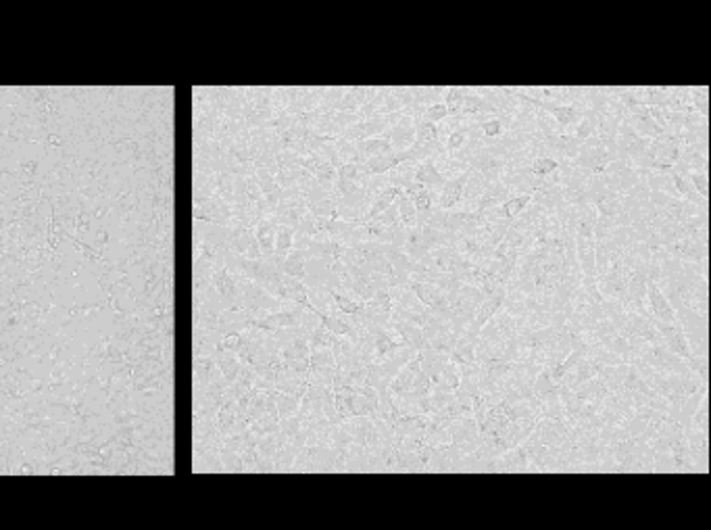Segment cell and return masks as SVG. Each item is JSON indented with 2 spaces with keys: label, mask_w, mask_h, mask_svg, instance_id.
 <instances>
[{
  "label": "cell",
  "mask_w": 711,
  "mask_h": 530,
  "mask_svg": "<svg viewBox=\"0 0 711 530\" xmlns=\"http://www.w3.org/2000/svg\"><path fill=\"white\" fill-rule=\"evenodd\" d=\"M615 159H618V155L609 153L597 136H590V138H586L580 144L578 155L572 159V165L586 169L590 173H601L603 169L607 168L611 161H615Z\"/></svg>",
  "instance_id": "obj_1"
},
{
  "label": "cell",
  "mask_w": 711,
  "mask_h": 530,
  "mask_svg": "<svg viewBox=\"0 0 711 530\" xmlns=\"http://www.w3.org/2000/svg\"><path fill=\"white\" fill-rule=\"evenodd\" d=\"M390 326H392V330H394L397 335L403 338V342L409 345V347H413L415 351H421V349L428 347V340H426L424 330H421L419 326L409 324V322H390Z\"/></svg>",
  "instance_id": "obj_10"
},
{
  "label": "cell",
  "mask_w": 711,
  "mask_h": 530,
  "mask_svg": "<svg viewBox=\"0 0 711 530\" xmlns=\"http://www.w3.org/2000/svg\"><path fill=\"white\" fill-rule=\"evenodd\" d=\"M647 301H649V309H651V313H653L657 322L670 324V326L680 324L678 317H676V311L667 303V299L663 297V292L659 290L655 282H647Z\"/></svg>",
  "instance_id": "obj_5"
},
{
  "label": "cell",
  "mask_w": 711,
  "mask_h": 530,
  "mask_svg": "<svg viewBox=\"0 0 711 530\" xmlns=\"http://www.w3.org/2000/svg\"><path fill=\"white\" fill-rule=\"evenodd\" d=\"M307 261H309L307 251L292 249V251L284 257V261H282V272H284L286 276H290V278H297L305 282V280H307Z\"/></svg>",
  "instance_id": "obj_11"
},
{
  "label": "cell",
  "mask_w": 711,
  "mask_h": 530,
  "mask_svg": "<svg viewBox=\"0 0 711 530\" xmlns=\"http://www.w3.org/2000/svg\"><path fill=\"white\" fill-rule=\"evenodd\" d=\"M710 88L707 86H697V88H690V105L695 113L707 117L710 113Z\"/></svg>",
  "instance_id": "obj_21"
},
{
  "label": "cell",
  "mask_w": 711,
  "mask_h": 530,
  "mask_svg": "<svg viewBox=\"0 0 711 530\" xmlns=\"http://www.w3.org/2000/svg\"><path fill=\"white\" fill-rule=\"evenodd\" d=\"M628 363H620V365H603L599 372V380L609 389L611 392H618L624 384V376H626Z\"/></svg>",
  "instance_id": "obj_14"
},
{
  "label": "cell",
  "mask_w": 711,
  "mask_h": 530,
  "mask_svg": "<svg viewBox=\"0 0 711 530\" xmlns=\"http://www.w3.org/2000/svg\"><path fill=\"white\" fill-rule=\"evenodd\" d=\"M436 138V126L424 119H415V142L413 144H428Z\"/></svg>",
  "instance_id": "obj_22"
},
{
  "label": "cell",
  "mask_w": 711,
  "mask_h": 530,
  "mask_svg": "<svg viewBox=\"0 0 711 530\" xmlns=\"http://www.w3.org/2000/svg\"><path fill=\"white\" fill-rule=\"evenodd\" d=\"M688 180L697 190V195L707 198V173H688Z\"/></svg>",
  "instance_id": "obj_27"
},
{
  "label": "cell",
  "mask_w": 711,
  "mask_h": 530,
  "mask_svg": "<svg viewBox=\"0 0 711 530\" xmlns=\"http://www.w3.org/2000/svg\"><path fill=\"white\" fill-rule=\"evenodd\" d=\"M334 336L329 330H326L319 322L317 328H313L309 335H307V342H309V351H317V349H329L332 342H334Z\"/></svg>",
  "instance_id": "obj_20"
},
{
  "label": "cell",
  "mask_w": 711,
  "mask_h": 530,
  "mask_svg": "<svg viewBox=\"0 0 711 530\" xmlns=\"http://www.w3.org/2000/svg\"><path fill=\"white\" fill-rule=\"evenodd\" d=\"M467 92H469V86H449L446 88L442 103H444L449 115H457L459 113V107H461L464 98L467 96Z\"/></svg>",
  "instance_id": "obj_19"
},
{
  "label": "cell",
  "mask_w": 711,
  "mask_h": 530,
  "mask_svg": "<svg viewBox=\"0 0 711 530\" xmlns=\"http://www.w3.org/2000/svg\"><path fill=\"white\" fill-rule=\"evenodd\" d=\"M413 182H417V184H421V186H428V188H442L444 186V178L438 173V169L434 168V163L432 161H421V163H417V168H415V175H413Z\"/></svg>",
  "instance_id": "obj_13"
},
{
  "label": "cell",
  "mask_w": 711,
  "mask_h": 530,
  "mask_svg": "<svg viewBox=\"0 0 711 530\" xmlns=\"http://www.w3.org/2000/svg\"><path fill=\"white\" fill-rule=\"evenodd\" d=\"M557 168H559V161H555V159H551V157H536V159L530 163L528 171H530L532 175H536V178H545L548 173H553Z\"/></svg>",
  "instance_id": "obj_23"
},
{
  "label": "cell",
  "mask_w": 711,
  "mask_h": 530,
  "mask_svg": "<svg viewBox=\"0 0 711 530\" xmlns=\"http://www.w3.org/2000/svg\"><path fill=\"white\" fill-rule=\"evenodd\" d=\"M292 240H295V228H290V225H277L275 228L274 257L284 259L288 253L292 251Z\"/></svg>",
  "instance_id": "obj_15"
},
{
  "label": "cell",
  "mask_w": 711,
  "mask_h": 530,
  "mask_svg": "<svg viewBox=\"0 0 711 530\" xmlns=\"http://www.w3.org/2000/svg\"><path fill=\"white\" fill-rule=\"evenodd\" d=\"M417 372H419V360L415 357V360H411L409 363H405V365L401 367V372L390 380V384H388L390 394L397 397V394L409 392L411 387H413V380H415V376H417Z\"/></svg>",
  "instance_id": "obj_9"
},
{
  "label": "cell",
  "mask_w": 711,
  "mask_h": 530,
  "mask_svg": "<svg viewBox=\"0 0 711 530\" xmlns=\"http://www.w3.org/2000/svg\"><path fill=\"white\" fill-rule=\"evenodd\" d=\"M301 399L302 397H299V394H288V392L274 391V401L280 418H290V416H295V414L299 412V407H301Z\"/></svg>",
  "instance_id": "obj_16"
},
{
  "label": "cell",
  "mask_w": 711,
  "mask_h": 530,
  "mask_svg": "<svg viewBox=\"0 0 711 530\" xmlns=\"http://www.w3.org/2000/svg\"><path fill=\"white\" fill-rule=\"evenodd\" d=\"M275 228H277V223H275V220L272 215L265 218V220H261V222H257V225L252 228V232H255V240L259 243V249H261L263 259H267V257L274 255Z\"/></svg>",
  "instance_id": "obj_8"
},
{
  "label": "cell",
  "mask_w": 711,
  "mask_h": 530,
  "mask_svg": "<svg viewBox=\"0 0 711 530\" xmlns=\"http://www.w3.org/2000/svg\"><path fill=\"white\" fill-rule=\"evenodd\" d=\"M597 121H599V117H597V113H593V111H584V115H582V119H580V123L576 126L574 128V132H572V136H574L578 142H584L586 138H590V136H595V132H597Z\"/></svg>",
  "instance_id": "obj_18"
},
{
  "label": "cell",
  "mask_w": 711,
  "mask_h": 530,
  "mask_svg": "<svg viewBox=\"0 0 711 530\" xmlns=\"http://www.w3.org/2000/svg\"><path fill=\"white\" fill-rule=\"evenodd\" d=\"M394 205L399 209V220H401V223L405 228L417 225V211H415V205H413V200H411L409 196L405 195V193H401V195L397 196Z\"/></svg>",
  "instance_id": "obj_17"
},
{
  "label": "cell",
  "mask_w": 711,
  "mask_h": 530,
  "mask_svg": "<svg viewBox=\"0 0 711 530\" xmlns=\"http://www.w3.org/2000/svg\"><path fill=\"white\" fill-rule=\"evenodd\" d=\"M665 253L678 261H707V236H695V238H682L672 245L663 247Z\"/></svg>",
  "instance_id": "obj_4"
},
{
  "label": "cell",
  "mask_w": 711,
  "mask_h": 530,
  "mask_svg": "<svg viewBox=\"0 0 711 530\" xmlns=\"http://www.w3.org/2000/svg\"><path fill=\"white\" fill-rule=\"evenodd\" d=\"M467 178H469V169H467V171H464L461 175H457V178H453V180H446V182H444V186L438 190L436 209H442V211H451V209H455V207L459 205L461 195H464V188H465V182H467Z\"/></svg>",
  "instance_id": "obj_7"
},
{
  "label": "cell",
  "mask_w": 711,
  "mask_h": 530,
  "mask_svg": "<svg viewBox=\"0 0 711 530\" xmlns=\"http://www.w3.org/2000/svg\"><path fill=\"white\" fill-rule=\"evenodd\" d=\"M686 432V443H688V453L695 464V472L707 474L710 470V437L707 430L699 428H684Z\"/></svg>",
  "instance_id": "obj_3"
},
{
  "label": "cell",
  "mask_w": 711,
  "mask_h": 530,
  "mask_svg": "<svg viewBox=\"0 0 711 530\" xmlns=\"http://www.w3.org/2000/svg\"><path fill=\"white\" fill-rule=\"evenodd\" d=\"M686 365H688V370H690L695 376H699L701 380L707 382V367H710L707 357H697V355H692V357L686 360Z\"/></svg>",
  "instance_id": "obj_24"
},
{
  "label": "cell",
  "mask_w": 711,
  "mask_h": 530,
  "mask_svg": "<svg viewBox=\"0 0 711 530\" xmlns=\"http://www.w3.org/2000/svg\"><path fill=\"white\" fill-rule=\"evenodd\" d=\"M449 432H451V445L457 447L464 455L476 451L480 445V430L471 416L453 419L449 424Z\"/></svg>",
  "instance_id": "obj_2"
},
{
  "label": "cell",
  "mask_w": 711,
  "mask_h": 530,
  "mask_svg": "<svg viewBox=\"0 0 711 530\" xmlns=\"http://www.w3.org/2000/svg\"><path fill=\"white\" fill-rule=\"evenodd\" d=\"M382 136L388 138L392 151H407L415 142V119L403 113V117Z\"/></svg>",
  "instance_id": "obj_6"
},
{
  "label": "cell",
  "mask_w": 711,
  "mask_h": 530,
  "mask_svg": "<svg viewBox=\"0 0 711 530\" xmlns=\"http://www.w3.org/2000/svg\"><path fill=\"white\" fill-rule=\"evenodd\" d=\"M449 115V111H446V107H444V103H438V105H432V107H428L426 111L421 113V119L424 121H428V123H440L444 117Z\"/></svg>",
  "instance_id": "obj_25"
},
{
  "label": "cell",
  "mask_w": 711,
  "mask_h": 530,
  "mask_svg": "<svg viewBox=\"0 0 711 530\" xmlns=\"http://www.w3.org/2000/svg\"><path fill=\"white\" fill-rule=\"evenodd\" d=\"M355 148L359 153V157L363 159V163L372 157H380V155H388L392 153V146L388 138L378 136V138H367V140H355Z\"/></svg>",
  "instance_id": "obj_12"
},
{
  "label": "cell",
  "mask_w": 711,
  "mask_h": 530,
  "mask_svg": "<svg viewBox=\"0 0 711 530\" xmlns=\"http://www.w3.org/2000/svg\"><path fill=\"white\" fill-rule=\"evenodd\" d=\"M690 426L699 428V430H710V424H707V399H703L701 405H699V409L692 414Z\"/></svg>",
  "instance_id": "obj_26"
}]
</instances>
